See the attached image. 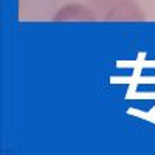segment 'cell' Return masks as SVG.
Here are the masks:
<instances>
[{
  "label": "cell",
  "instance_id": "cell-1",
  "mask_svg": "<svg viewBox=\"0 0 155 155\" xmlns=\"http://www.w3.org/2000/svg\"><path fill=\"white\" fill-rule=\"evenodd\" d=\"M54 22H95L98 20L96 12L82 3H67L59 8L53 16Z\"/></svg>",
  "mask_w": 155,
  "mask_h": 155
},
{
  "label": "cell",
  "instance_id": "cell-2",
  "mask_svg": "<svg viewBox=\"0 0 155 155\" xmlns=\"http://www.w3.org/2000/svg\"><path fill=\"white\" fill-rule=\"evenodd\" d=\"M106 20H144L146 16L144 12L140 9V6L134 0H121V2L115 3L107 9L104 14Z\"/></svg>",
  "mask_w": 155,
  "mask_h": 155
}]
</instances>
